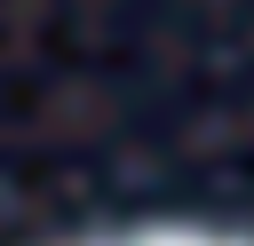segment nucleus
Returning a JSON list of instances; mask_svg holds the SVG:
<instances>
[{
	"instance_id": "obj_1",
	"label": "nucleus",
	"mask_w": 254,
	"mask_h": 246,
	"mask_svg": "<svg viewBox=\"0 0 254 246\" xmlns=\"http://www.w3.org/2000/svg\"><path fill=\"white\" fill-rule=\"evenodd\" d=\"M95 246H230V238H206V230H135V238H95Z\"/></svg>"
}]
</instances>
